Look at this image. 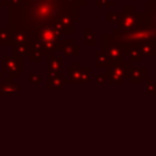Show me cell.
Masks as SVG:
<instances>
[{
	"label": "cell",
	"mask_w": 156,
	"mask_h": 156,
	"mask_svg": "<svg viewBox=\"0 0 156 156\" xmlns=\"http://www.w3.org/2000/svg\"><path fill=\"white\" fill-rule=\"evenodd\" d=\"M13 55H18L22 57H28L29 55V43L27 44H12Z\"/></svg>",
	"instance_id": "obj_17"
},
{
	"label": "cell",
	"mask_w": 156,
	"mask_h": 156,
	"mask_svg": "<svg viewBox=\"0 0 156 156\" xmlns=\"http://www.w3.org/2000/svg\"><path fill=\"white\" fill-rule=\"evenodd\" d=\"M57 51H62L65 56H73L78 57L80 55V46L76 44L72 39H60L57 45H56Z\"/></svg>",
	"instance_id": "obj_7"
},
{
	"label": "cell",
	"mask_w": 156,
	"mask_h": 156,
	"mask_svg": "<svg viewBox=\"0 0 156 156\" xmlns=\"http://www.w3.org/2000/svg\"><path fill=\"white\" fill-rule=\"evenodd\" d=\"M145 84H146V93L151 95H156V83L151 78H145Z\"/></svg>",
	"instance_id": "obj_21"
},
{
	"label": "cell",
	"mask_w": 156,
	"mask_h": 156,
	"mask_svg": "<svg viewBox=\"0 0 156 156\" xmlns=\"http://www.w3.org/2000/svg\"><path fill=\"white\" fill-rule=\"evenodd\" d=\"M4 80V76H2V72H0V83Z\"/></svg>",
	"instance_id": "obj_27"
},
{
	"label": "cell",
	"mask_w": 156,
	"mask_h": 156,
	"mask_svg": "<svg viewBox=\"0 0 156 156\" xmlns=\"http://www.w3.org/2000/svg\"><path fill=\"white\" fill-rule=\"evenodd\" d=\"M9 0H0V6H6Z\"/></svg>",
	"instance_id": "obj_26"
},
{
	"label": "cell",
	"mask_w": 156,
	"mask_h": 156,
	"mask_svg": "<svg viewBox=\"0 0 156 156\" xmlns=\"http://www.w3.org/2000/svg\"><path fill=\"white\" fill-rule=\"evenodd\" d=\"M107 83H110V84H123L124 78L116 74V73H112V72L107 71Z\"/></svg>",
	"instance_id": "obj_20"
},
{
	"label": "cell",
	"mask_w": 156,
	"mask_h": 156,
	"mask_svg": "<svg viewBox=\"0 0 156 156\" xmlns=\"http://www.w3.org/2000/svg\"><path fill=\"white\" fill-rule=\"evenodd\" d=\"M143 57H156V44L155 43H144L139 45Z\"/></svg>",
	"instance_id": "obj_15"
},
{
	"label": "cell",
	"mask_w": 156,
	"mask_h": 156,
	"mask_svg": "<svg viewBox=\"0 0 156 156\" xmlns=\"http://www.w3.org/2000/svg\"><path fill=\"white\" fill-rule=\"evenodd\" d=\"M124 46V55L129 58V62H140L141 60V52L139 49V45L136 44H127Z\"/></svg>",
	"instance_id": "obj_12"
},
{
	"label": "cell",
	"mask_w": 156,
	"mask_h": 156,
	"mask_svg": "<svg viewBox=\"0 0 156 156\" xmlns=\"http://www.w3.org/2000/svg\"><path fill=\"white\" fill-rule=\"evenodd\" d=\"M29 83L34 84V85L40 84L41 83V73L40 72H32L29 74Z\"/></svg>",
	"instance_id": "obj_23"
},
{
	"label": "cell",
	"mask_w": 156,
	"mask_h": 156,
	"mask_svg": "<svg viewBox=\"0 0 156 156\" xmlns=\"http://www.w3.org/2000/svg\"><path fill=\"white\" fill-rule=\"evenodd\" d=\"M85 0H21L17 6L7 7V28L26 30L52 26L61 34H73L79 22V9Z\"/></svg>",
	"instance_id": "obj_1"
},
{
	"label": "cell",
	"mask_w": 156,
	"mask_h": 156,
	"mask_svg": "<svg viewBox=\"0 0 156 156\" xmlns=\"http://www.w3.org/2000/svg\"><path fill=\"white\" fill-rule=\"evenodd\" d=\"M20 90V87L13 82L12 78L7 77L4 78V80L0 83V95H17Z\"/></svg>",
	"instance_id": "obj_9"
},
{
	"label": "cell",
	"mask_w": 156,
	"mask_h": 156,
	"mask_svg": "<svg viewBox=\"0 0 156 156\" xmlns=\"http://www.w3.org/2000/svg\"><path fill=\"white\" fill-rule=\"evenodd\" d=\"M95 63H96V67H99V68H107V67H108L110 60H108L107 52H106L105 50H98V51H96V55H95Z\"/></svg>",
	"instance_id": "obj_16"
},
{
	"label": "cell",
	"mask_w": 156,
	"mask_h": 156,
	"mask_svg": "<svg viewBox=\"0 0 156 156\" xmlns=\"http://www.w3.org/2000/svg\"><path fill=\"white\" fill-rule=\"evenodd\" d=\"M121 16V11H108L107 12V22L108 23H118Z\"/></svg>",
	"instance_id": "obj_22"
},
{
	"label": "cell",
	"mask_w": 156,
	"mask_h": 156,
	"mask_svg": "<svg viewBox=\"0 0 156 156\" xmlns=\"http://www.w3.org/2000/svg\"><path fill=\"white\" fill-rule=\"evenodd\" d=\"M108 72H112V73H116L121 77H123L124 79L126 78H129V69H130V62L129 61H117V62H110L108 63V67H107Z\"/></svg>",
	"instance_id": "obj_8"
},
{
	"label": "cell",
	"mask_w": 156,
	"mask_h": 156,
	"mask_svg": "<svg viewBox=\"0 0 156 156\" xmlns=\"http://www.w3.org/2000/svg\"><path fill=\"white\" fill-rule=\"evenodd\" d=\"M102 50L107 52L110 62H117V61H123L126 58L124 55V46L118 43H108V44H102Z\"/></svg>",
	"instance_id": "obj_6"
},
{
	"label": "cell",
	"mask_w": 156,
	"mask_h": 156,
	"mask_svg": "<svg viewBox=\"0 0 156 156\" xmlns=\"http://www.w3.org/2000/svg\"><path fill=\"white\" fill-rule=\"evenodd\" d=\"M63 74L62 72H56V73H51L48 74L46 78V89L51 90V89H62L63 88Z\"/></svg>",
	"instance_id": "obj_11"
},
{
	"label": "cell",
	"mask_w": 156,
	"mask_h": 156,
	"mask_svg": "<svg viewBox=\"0 0 156 156\" xmlns=\"http://www.w3.org/2000/svg\"><path fill=\"white\" fill-rule=\"evenodd\" d=\"M28 37L29 41V55L30 62H40L44 57L56 50V45L61 39L62 34L52 26H43L37 28H28L23 30Z\"/></svg>",
	"instance_id": "obj_2"
},
{
	"label": "cell",
	"mask_w": 156,
	"mask_h": 156,
	"mask_svg": "<svg viewBox=\"0 0 156 156\" xmlns=\"http://www.w3.org/2000/svg\"><path fill=\"white\" fill-rule=\"evenodd\" d=\"M11 45V32L9 28H0V46Z\"/></svg>",
	"instance_id": "obj_18"
},
{
	"label": "cell",
	"mask_w": 156,
	"mask_h": 156,
	"mask_svg": "<svg viewBox=\"0 0 156 156\" xmlns=\"http://www.w3.org/2000/svg\"><path fill=\"white\" fill-rule=\"evenodd\" d=\"M98 7H111L113 5L112 0H95Z\"/></svg>",
	"instance_id": "obj_25"
},
{
	"label": "cell",
	"mask_w": 156,
	"mask_h": 156,
	"mask_svg": "<svg viewBox=\"0 0 156 156\" xmlns=\"http://www.w3.org/2000/svg\"><path fill=\"white\" fill-rule=\"evenodd\" d=\"M1 68L2 73H6L7 77L16 79L20 77L22 72H24V61L22 56L12 55V56H2L1 58Z\"/></svg>",
	"instance_id": "obj_4"
},
{
	"label": "cell",
	"mask_w": 156,
	"mask_h": 156,
	"mask_svg": "<svg viewBox=\"0 0 156 156\" xmlns=\"http://www.w3.org/2000/svg\"><path fill=\"white\" fill-rule=\"evenodd\" d=\"M146 78V68L145 67H132L129 69V83L130 84H140L143 79Z\"/></svg>",
	"instance_id": "obj_13"
},
{
	"label": "cell",
	"mask_w": 156,
	"mask_h": 156,
	"mask_svg": "<svg viewBox=\"0 0 156 156\" xmlns=\"http://www.w3.org/2000/svg\"><path fill=\"white\" fill-rule=\"evenodd\" d=\"M48 67H46V74L60 72L63 66V56H52L51 54L46 56Z\"/></svg>",
	"instance_id": "obj_10"
},
{
	"label": "cell",
	"mask_w": 156,
	"mask_h": 156,
	"mask_svg": "<svg viewBox=\"0 0 156 156\" xmlns=\"http://www.w3.org/2000/svg\"><path fill=\"white\" fill-rule=\"evenodd\" d=\"M91 80V68L80 67L79 61H74L73 66L68 68V78H63L65 84H83Z\"/></svg>",
	"instance_id": "obj_5"
},
{
	"label": "cell",
	"mask_w": 156,
	"mask_h": 156,
	"mask_svg": "<svg viewBox=\"0 0 156 156\" xmlns=\"http://www.w3.org/2000/svg\"><path fill=\"white\" fill-rule=\"evenodd\" d=\"M118 24H119V28L123 30H130V29H134L136 27H143V26L150 27L146 11H136L134 6L123 7V11H121Z\"/></svg>",
	"instance_id": "obj_3"
},
{
	"label": "cell",
	"mask_w": 156,
	"mask_h": 156,
	"mask_svg": "<svg viewBox=\"0 0 156 156\" xmlns=\"http://www.w3.org/2000/svg\"><path fill=\"white\" fill-rule=\"evenodd\" d=\"M119 1H126V0H119ZM129 1H134V0H129Z\"/></svg>",
	"instance_id": "obj_28"
},
{
	"label": "cell",
	"mask_w": 156,
	"mask_h": 156,
	"mask_svg": "<svg viewBox=\"0 0 156 156\" xmlns=\"http://www.w3.org/2000/svg\"><path fill=\"white\" fill-rule=\"evenodd\" d=\"M95 82L98 84H106L107 83V72L101 73V74H96L95 76Z\"/></svg>",
	"instance_id": "obj_24"
},
{
	"label": "cell",
	"mask_w": 156,
	"mask_h": 156,
	"mask_svg": "<svg viewBox=\"0 0 156 156\" xmlns=\"http://www.w3.org/2000/svg\"><path fill=\"white\" fill-rule=\"evenodd\" d=\"M84 45H87V46L96 45L95 34L93 33V30L90 28H85V30H84Z\"/></svg>",
	"instance_id": "obj_19"
},
{
	"label": "cell",
	"mask_w": 156,
	"mask_h": 156,
	"mask_svg": "<svg viewBox=\"0 0 156 156\" xmlns=\"http://www.w3.org/2000/svg\"><path fill=\"white\" fill-rule=\"evenodd\" d=\"M145 11L150 22V27L156 32V0H147Z\"/></svg>",
	"instance_id": "obj_14"
}]
</instances>
